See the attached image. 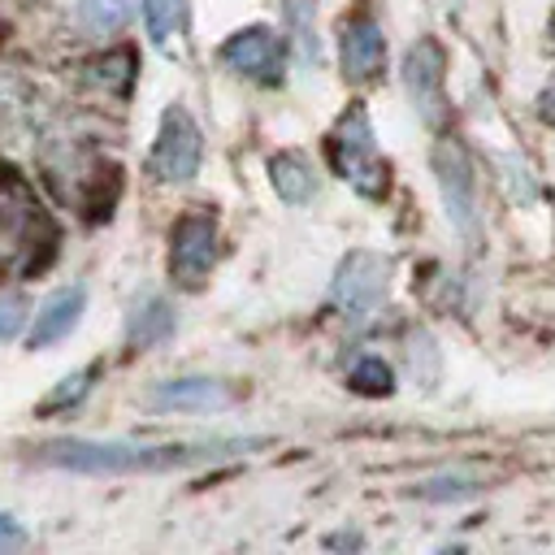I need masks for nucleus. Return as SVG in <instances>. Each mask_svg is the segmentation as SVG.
<instances>
[{
  "label": "nucleus",
  "mask_w": 555,
  "mask_h": 555,
  "mask_svg": "<svg viewBox=\"0 0 555 555\" xmlns=\"http://www.w3.org/2000/svg\"><path fill=\"white\" fill-rule=\"evenodd\" d=\"M264 438H208V442H121V438H56L35 451L39 464L65 468V473H152V468H182V464H204L221 460L234 451H251Z\"/></svg>",
  "instance_id": "1"
},
{
  "label": "nucleus",
  "mask_w": 555,
  "mask_h": 555,
  "mask_svg": "<svg viewBox=\"0 0 555 555\" xmlns=\"http://www.w3.org/2000/svg\"><path fill=\"white\" fill-rule=\"evenodd\" d=\"M330 156H334L338 178H343L356 195H364V199H382V195H386V186H390V165H386L382 152H377L373 121H369L364 104H351V108L338 117V126H334V134H330Z\"/></svg>",
  "instance_id": "2"
},
{
  "label": "nucleus",
  "mask_w": 555,
  "mask_h": 555,
  "mask_svg": "<svg viewBox=\"0 0 555 555\" xmlns=\"http://www.w3.org/2000/svg\"><path fill=\"white\" fill-rule=\"evenodd\" d=\"M390 295V256L369 251V247H351L338 269H334V286L330 299L343 312L347 325H364Z\"/></svg>",
  "instance_id": "3"
},
{
  "label": "nucleus",
  "mask_w": 555,
  "mask_h": 555,
  "mask_svg": "<svg viewBox=\"0 0 555 555\" xmlns=\"http://www.w3.org/2000/svg\"><path fill=\"white\" fill-rule=\"evenodd\" d=\"M434 173H438V191H442V208H447V221L468 238L477 243V230H481V208H477V178H473V160L464 152V143L455 134H442L434 143Z\"/></svg>",
  "instance_id": "4"
},
{
  "label": "nucleus",
  "mask_w": 555,
  "mask_h": 555,
  "mask_svg": "<svg viewBox=\"0 0 555 555\" xmlns=\"http://www.w3.org/2000/svg\"><path fill=\"white\" fill-rule=\"evenodd\" d=\"M199 156H204V134H199L195 117H191L182 104H169L165 117H160L152 156H147V173H152L160 186H182V182L195 178Z\"/></svg>",
  "instance_id": "5"
},
{
  "label": "nucleus",
  "mask_w": 555,
  "mask_h": 555,
  "mask_svg": "<svg viewBox=\"0 0 555 555\" xmlns=\"http://www.w3.org/2000/svg\"><path fill=\"white\" fill-rule=\"evenodd\" d=\"M217 256H221V234L212 212H182L169 230V278L182 291H195L208 282Z\"/></svg>",
  "instance_id": "6"
},
{
  "label": "nucleus",
  "mask_w": 555,
  "mask_h": 555,
  "mask_svg": "<svg viewBox=\"0 0 555 555\" xmlns=\"http://www.w3.org/2000/svg\"><path fill=\"white\" fill-rule=\"evenodd\" d=\"M442 78H447V52L438 39H416L403 56V87L408 100L416 108V117L425 126H438L447 117V95H442Z\"/></svg>",
  "instance_id": "7"
},
{
  "label": "nucleus",
  "mask_w": 555,
  "mask_h": 555,
  "mask_svg": "<svg viewBox=\"0 0 555 555\" xmlns=\"http://www.w3.org/2000/svg\"><path fill=\"white\" fill-rule=\"evenodd\" d=\"M221 65L251 82H278L282 78V39L269 26H243L221 43Z\"/></svg>",
  "instance_id": "8"
},
{
  "label": "nucleus",
  "mask_w": 555,
  "mask_h": 555,
  "mask_svg": "<svg viewBox=\"0 0 555 555\" xmlns=\"http://www.w3.org/2000/svg\"><path fill=\"white\" fill-rule=\"evenodd\" d=\"M338 56H343V74L351 82H369V78L382 74L386 35H382V22L369 9L343 17V26H338Z\"/></svg>",
  "instance_id": "9"
},
{
  "label": "nucleus",
  "mask_w": 555,
  "mask_h": 555,
  "mask_svg": "<svg viewBox=\"0 0 555 555\" xmlns=\"http://www.w3.org/2000/svg\"><path fill=\"white\" fill-rule=\"evenodd\" d=\"M82 308H87V286H61V291H52L43 304H39V312H35V321H30V334H26V343L39 351V347H52V343H61V338H69L74 334V325L82 321Z\"/></svg>",
  "instance_id": "10"
},
{
  "label": "nucleus",
  "mask_w": 555,
  "mask_h": 555,
  "mask_svg": "<svg viewBox=\"0 0 555 555\" xmlns=\"http://www.w3.org/2000/svg\"><path fill=\"white\" fill-rule=\"evenodd\" d=\"M234 399V390L217 377H169V382H156L152 386V403L156 408H195V412H208V408H225Z\"/></svg>",
  "instance_id": "11"
},
{
  "label": "nucleus",
  "mask_w": 555,
  "mask_h": 555,
  "mask_svg": "<svg viewBox=\"0 0 555 555\" xmlns=\"http://www.w3.org/2000/svg\"><path fill=\"white\" fill-rule=\"evenodd\" d=\"M173 325H178V317H173V304L165 299V295H156V291H147V295H139L134 304H130V317H126V343L130 347H156V343H165L169 334H173Z\"/></svg>",
  "instance_id": "12"
},
{
  "label": "nucleus",
  "mask_w": 555,
  "mask_h": 555,
  "mask_svg": "<svg viewBox=\"0 0 555 555\" xmlns=\"http://www.w3.org/2000/svg\"><path fill=\"white\" fill-rule=\"evenodd\" d=\"M269 182H273L278 199H286V204H308L317 195V173H312L308 156H299V152H278L269 160Z\"/></svg>",
  "instance_id": "13"
},
{
  "label": "nucleus",
  "mask_w": 555,
  "mask_h": 555,
  "mask_svg": "<svg viewBox=\"0 0 555 555\" xmlns=\"http://www.w3.org/2000/svg\"><path fill=\"white\" fill-rule=\"evenodd\" d=\"M82 78H87L91 87H100L104 95L126 100V95H130V87H134V52H130V48H113V52H104V56L87 61Z\"/></svg>",
  "instance_id": "14"
},
{
  "label": "nucleus",
  "mask_w": 555,
  "mask_h": 555,
  "mask_svg": "<svg viewBox=\"0 0 555 555\" xmlns=\"http://www.w3.org/2000/svg\"><path fill=\"white\" fill-rule=\"evenodd\" d=\"M104 373V364L100 360H91V364H82V369H74V373H65L48 395H43V403H39V416H52V412H65V408H78L87 395H91V386H95V377Z\"/></svg>",
  "instance_id": "15"
},
{
  "label": "nucleus",
  "mask_w": 555,
  "mask_h": 555,
  "mask_svg": "<svg viewBox=\"0 0 555 555\" xmlns=\"http://www.w3.org/2000/svg\"><path fill=\"white\" fill-rule=\"evenodd\" d=\"M134 17V0H78V22L87 35H117L126 30V22Z\"/></svg>",
  "instance_id": "16"
},
{
  "label": "nucleus",
  "mask_w": 555,
  "mask_h": 555,
  "mask_svg": "<svg viewBox=\"0 0 555 555\" xmlns=\"http://www.w3.org/2000/svg\"><path fill=\"white\" fill-rule=\"evenodd\" d=\"M481 490V477H473V473H438V477H425V481H416L412 486V494L416 499H425V503H460V499H468V494H477Z\"/></svg>",
  "instance_id": "17"
},
{
  "label": "nucleus",
  "mask_w": 555,
  "mask_h": 555,
  "mask_svg": "<svg viewBox=\"0 0 555 555\" xmlns=\"http://www.w3.org/2000/svg\"><path fill=\"white\" fill-rule=\"evenodd\" d=\"M143 17H147L152 43L169 48L186 26V0H143Z\"/></svg>",
  "instance_id": "18"
},
{
  "label": "nucleus",
  "mask_w": 555,
  "mask_h": 555,
  "mask_svg": "<svg viewBox=\"0 0 555 555\" xmlns=\"http://www.w3.org/2000/svg\"><path fill=\"white\" fill-rule=\"evenodd\" d=\"M351 390H360V395H390V390H395L390 364H386L382 356L356 360V364H351Z\"/></svg>",
  "instance_id": "19"
},
{
  "label": "nucleus",
  "mask_w": 555,
  "mask_h": 555,
  "mask_svg": "<svg viewBox=\"0 0 555 555\" xmlns=\"http://www.w3.org/2000/svg\"><path fill=\"white\" fill-rule=\"evenodd\" d=\"M286 22L295 30V48H299V61H312L317 65V35H312V0H286Z\"/></svg>",
  "instance_id": "20"
},
{
  "label": "nucleus",
  "mask_w": 555,
  "mask_h": 555,
  "mask_svg": "<svg viewBox=\"0 0 555 555\" xmlns=\"http://www.w3.org/2000/svg\"><path fill=\"white\" fill-rule=\"evenodd\" d=\"M26 312H30L26 295H17V291H0V343L17 338V330L26 325Z\"/></svg>",
  "instance_id": "21"
},
{
  "label": "nucleus",
  "mask_w": 555,
  "mask_h": 555,
  "mask_svg": "<svg viewBox=\"0 0 555 555\" xmlns=\"http://www.w3.org/2000/svg\"><path fill=\"white\" fill-rule=\"evenodd\" d=\"M17 546H26V529L17 525V516L0 512V551H17Z\"/></svg>",
  "instance_id": "22"
},
{
  "label": "nucleus",
  "mask_w": 555,
  "mask_h": 555,
  "mask_svg": "<svg viewBox=\"0 0 555 555\" xmlns=\"http://www.w3.org/2000/svg\"><path fill=\"white\" fill-rule=\"evenodd\" d=\"M330 546H360V538L356 533H338V538H330Z\"/></svg>",
  "instance_id": "23"
}]
</instances>
